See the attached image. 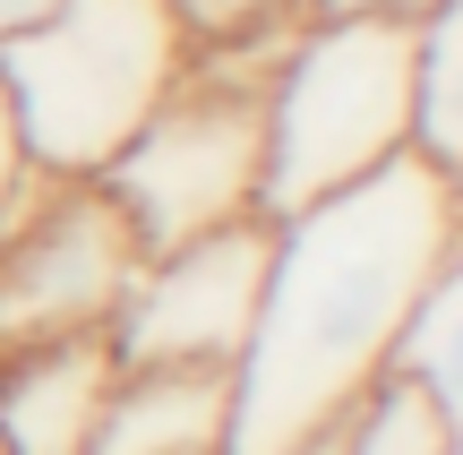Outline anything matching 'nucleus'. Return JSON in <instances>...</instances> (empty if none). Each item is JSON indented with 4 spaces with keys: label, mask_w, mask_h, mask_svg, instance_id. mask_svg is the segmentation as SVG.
<instances>
[{
    "label": "nucleus",
    "mask_w": 463,
    "mask_h": 455,
    "mask_svg": "<svg viewBox=\"0 0 463 455\" xmlns=\"http://www.w3.org/2000/svg\"><path fill=\"white\" fill-rule=\"evenodd\" d=\"M463 206L455 181L420 155L335 189V198L275 215L266 292L249 344L232 361L223 455H300L352 422L395 378V344L412 327L420 284L455 250Z\"/></svg>",
    "instance_id": "f257e3e1"
},
{
    "label": "nucleus",
    "mask_w": 463,
    "mask_h": 455,
    "mask_svg": "<svg viewBox=\"0 0 463 455\" xmlns=\"http://www.w3.org/2000/svg\"><path fill=\"white\" fill-rule=\"evenodd\" d=\"M181 69L189 34L172 0H61L0 43V95L43 181H103V164L181 86Z\"/></svg>",
    "instance_id": "f03ea898"
},
{
    "label": "nucleus",
    "mask_w": 463,
    "mask_h": 455,
    "mask_svg": "<svg viewBox=\"0 0 463 455\" xmlns=\"http://www.w3.org/2000/svg\"><path fill=\"white\" fill-rule=\"evenodd\" d=\"M412 155V26L300 17L266 78V223Z\"/></svg>",
    "instance_id": "7ed1b4c3"
},
{
    "label": "nucleus",
    "mask_w": 463,
    "mask_h": 455,
    "mask_svg": "<svg viewBox=\"0 0 463 455\" xmlns=\"http://www.w3.org/2000/svg\"><path fill=\"white\" fill-rule=\"evenodd\" d=\"M103 198L129 215L137 250H181L198 232L266 215V86L223 78L189 52L181 86L103 164Z\"/></svg>",
    "instance_id": "20e7f679"
},
{
    "label": "nucleus",
    "mask_w": 463,
    "mask_h": 455,
    "mask_svg": "<svg viewBox=\"0 0 463 455\" xmlns=\"http://www.w3.org/2000/svg\"><path fill=\"white\" fill-rule=\"evenodd\" d=\"M137 232L103 181H43L34 172L0 215V353L61 336H103L137 275Z\"/></svg>",
    "instance_id": "39448f33"
},
{
    "label": "nucleus",
    "mask_w": 463,
    "mask_h": 455,
    "mask_svg": "<svg viewBox=\"0 0 463 455\" xmlns=\"http://www.w3.org/2000/svg\"><path fill=\"white\" fill-rule=\"evenodd\" d=\"M266 250H275L266 215L198 232L181 250H146L103 327L112 361L120 370H232L266 292Z\"/></svg>",
    "instance_id": "423d86ee"
},
{
    "label": "nucleus",
    "mask_w": 463,
    "mask_h": 455,
    "mask_svg": "<svg viewBox=\"0 0 463 455\" xmlns=\"http://www.w3.org/2000/svg\"><path fill=\"white\" fill-rule=\"evenodd\" d=\"M120 361L103 336L0 353V455H86Z\"/></svg>",
    "instance_id": "0eeeda50"
},
{
    "label": "nucleus",
    "mask_w": 463,
    "mask_h": 455,
    "mask_svg": "<svg viewBox=\"0 0 463 455\" xmlns=\"http://www.w3.org/2000/svg\"><path fill=\"white\" fill-rule=\"evenodd\" d=\"M232 370H120L86 455H223Z\"/></svg>",
    "instance_id": "6e6552de"
},
{
    "label": "nucleus",
    "mask_w": 463,
    "mask_h": 455,
    "mask_svg": "<svg viewBox=\"0 0 463 455\" xmlns=\"http://www.w3.org/2000/svg\"><path fill=\"white\" fill-rule=\"evenodd\" d=\"M395 378L447 430H463V232H455V250L438 258V275L412 301V327H403V344H395Z\"/></svg>",
    "instance_id": "1a4fd4ad"
},
{
    "label": "nucleus",
    "mask_w": 463,
    "mask_h": 455,
    "mask_svg": "<svg viewBox=\"0 0 463 455\" xmlns=\"http://www.w3.org/2000/svg\"><path fill=\"white\" fill-rule=\"evenodd\" d=\"M412 155L463 181V0L412 17Z\"/></svg>",
    "instance_id": "9d476101"
},
{
    "label": "nucleus",
    "mask_w": 463,
    "mask_h": 455,
    "mask_svg": "<svg viewBox=\"0 0 463 455\" xmlns=\"http://www.w3.org/2000/svg\"><path fill=\"white\" fill-rule=\"evenodd\" d=\"M335 455H447V422H438L403 378H386V387L335 430Z\"/></svg>",
    "instance_id": "9b49d317"
},
{
    "label": "nucleus",
    "mask_w": 463,
    "mask_h": 455,
    "mask_svg": "<svg viewBox=\"0 0 463 455\" xmlns=\"http://www.w3.org/2000/svg\"><path fill=\"white\" fill-rule=\"evenodd\" d=\"M189 43H241V34H292L309 0H172Z\"/></svg>",
    "instance_id": "f8f14e48"
},
{
    "label": "nucleus",
    "mask_w": 463,
    "mask_h": 455,
    "mask_svg": "<svg viewBox=\"0 0 463 455\" xmlns=\"http://www.w3.org/2000/svg\"><path fill=\"white\" fill-rule=\"evenodd\" d=\"M34 181V164H26V147H17V120H9V95H0V215L17 206V189Z\"/></svg>",
    "instance_id": "ddd939ff"
},
{
    "label": "nucleus",
    "mask_w": 463,
    "mask_h": 455,
    "mask_svg": "<svg viewBox=\"0 0 463 455\" xmlns=\"http://www.w3.org/2000/svg\"><path fill=\"white\" fill-rule=\"evenodd\" d=\"M430 9L438 0H309V17H395V26H412Z\"/></svg>",
    "instance_id": "4468645a"
},
{
    "label": "nucleus",
    "mask_w": 463,
    "mask_h": 455,
    "mask_svg": "<svg viewBox=\"0 0 463 455\" xmlns=\"http://www.w3.org/2000/svg\"><path fill=\"white\" fill-rule=\"evenodd\" d=\"M61 9V0H0V43H9V34H26L34 17H52Z\"/></svg>",
    "instance_id": "2eb2a0df"
},
{
    "label": "nucleus",
    "mask_w": 463,
    "mask_h": 455,
    "mask_svg": "<svg viewBox=\"0 0 463 455\" xmlns=\"http://www.w3.org/2000/svg\"><path fill=\"white\" fill-rule=\"evenodd\" d=\"M300 455H335V439H317V447H300Z\"/></svg>",
    "instance_id": "dca6fc26"
},
{
    "label": "nucleus",
    "mask_w": 463,
    "mask_h": 455,
    "mask_svg": "<svg viewBox=\"0 0 463 455\" xmlns=\"http://www.w3.org/2000/svg\"><path fill=\"white\" fill-rule=\"evenodd\" d=\"M447 455H463V430H447Z\"/></svg>",
    "instance_id": "f3484780"
},
{
    "label": "nucleus",
    "mask_w": 463,
    "mask_h": 455,
    "mask_svg": "<svg viewBox=\"0 0 463 455\" xmlns=\"http://www.w3.org/2000/svg\"><path fill=\"white\" fill-rule=\"evenodd\" d=\"M455 206H463V181H455Z\"/></svg>",
    "instance_id": "a211bd4d"
}]
</instances>
